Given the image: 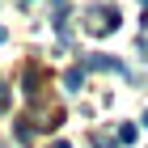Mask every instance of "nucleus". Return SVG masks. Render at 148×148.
I'll return each instance as SVG.
<instances>
[{
	"mask_svg": "<svg viewBox=\"0 0 148 148\" xmlns=\"http://www.w3.org/2000/svg\"><path fill=\"white\" fill-rule=\"evenodd\" d=\"M114 25H119V9H89V30L93 34H110Z\"/></svg>",
	"mask_w": 148,
	"mask_h": 148,
	"instance_id": "f257e3e1",
	"label": "nucleus"
},
{
	"mask_svg": "<svg viewBox=\"0 0 148 148\" xmlns=\"http://www.w3.org/2000/svg\"><path fill=\"white\" fill-rule=\"evenodd\" d=\"M89 68H102V72H123V64H119V59H110V55H89Z\"/></svg>",
	"mask_w": 148,
	"mask_h": 148,
	"instance_id": "f03ea898",
	"label": "nucleus"
},
{
	"mask_svg": "<svg viewBox=\"0 0 148 148\" xmlns=\"http://www.w3.org/2000/svg\"><path fill=\"white\" fill-rule=\"evenodd\" d=\"M80 80H85V68H68L64 72V85L68 89H80Z\"/></svg>",
	"mask_w": 148,
	"mask_h": 148,
	"instance_id": "7ed1b4c3",
	"label": "nucleus"
},
{
	"mask_svg": "<svg viewBox=\"0 0 148 148\" xmlns=\"http://www.w3.org/2000/svg\"><path fill=\"white\" fill-rule=\"evenodd\" d=\"M119 140H123V144H136V127H131V123L119 127Z\"/></svg>",
	"mask_w": 148,
	"mask_h": 148,
	"instance_id": "20e7f679",
	"label": "nucleus"
},
{
	"mask_svg": "<svg viewBox=\"0 0 148 148\" xmlns=\"http://www.w3.org/2000/svg\"><path fill=\"white\" fill-rule=\"evenodd\" d=\"M4 38H9V30H4V25H0V42H4Z\"/></svg>",
	"mask_w": 148,
	"mask_h": 148,
	"instance_id": "39448f33",
	"label": "nucleus"
},
{
	"mask_svg": "<svg viewBox=\"0 0 148 148\" xmlns=\"http://www.w3.org/2000/svg\"><path fill=\"white\" fill-rule=\"evenodd\" d=\"M51 148H72V144H64V140H59V144H51Z\"/></svg>",
	"mask_w": 148,
	"mask_h": 148,
	"instance_id": "423d86ee",
	"label": "nucleus"
},
{
	"mask_svg": "<svg viewBox=\"0 0 148 148\" xmlns=\"http://www.w3.org/2000/svg\"><path fill=\"white\" fill-rule=\"evenodd\" d=\"M144 59H148V47H144Z\"/></svg>",
	"mask_w": 148,
	"mask_h": 148,
	"instance_id": "0eeeda50",
	"label": "nucleus"
},
{
	"mask_svg": "<svg viewBox=\"0 0 148 148\" xmlns=\"http://www.w3.org/2000/svg\"><path fill=\"white\" fill-rule=\"evenodd\" d=\"M144 123H148V110H144Z\"/></svg>",
	"mask_w": 148,
	"mask_h": 148,
	"instance_id": "6e6552de",
	"label": "nucleus"
}]
</instances>
